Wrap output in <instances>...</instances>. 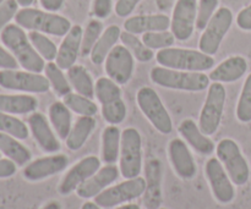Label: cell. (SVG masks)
Masks as SVG:
<instances>
[{
    "label": "cell",
    "mask_w": 251,
    "mask_h": 209,
    "mask_svg": "<svg viewBox=\"0 0 251 209\" xmlns=\"http://www.w3.org/2000/svg\"><path fill=\"white\" fill-rule=\"evenodd\" d=\"M69 159L65 154H51V156L38 158L25 166L24 178L36 183L56 175L68 168Z\"/></svg>",
    "instance_id": "cell-16"
},
{
    "label": "cell",
    "mask_w": 251,
    "mask_h": 209,
    "mask_svg": "<svg viewBox=\"0 0 251 209\" xmlns=\"http://www.w3.org/2000/svg\"><path fill=\"white\" fill-rule=\"evenodd\" d=\"M122 132L117 125L107 126L102 132V161L105 164H114L119 159Z\"/></svg>",
    "instance_id": "cell-29"
},
{
    "label": "cell",
    "mask_w": 251,
    "mask_h": 209,
    "mask_svg": "<svg viewBox=\"0 0 251 209\" xmlns=\"http://www.w3.org/2000/svg\"><path fill=\"white\" fill-rule=\"evenodd\" d=\"M38 107V100L29 94H0V112L7 114H28Z\"/></svg>",
    "instance_id": "cell-26"
},
{
    "label": "cell",
    "mask_w": 251,
    "mask_h": 209,
    "mask_svg": "<svg viewBox=\"0 0 251 209\" xmlns=\"http://www.w3.org/2000/svg\"><path fill=\"white\" fill-rule=\"evenodd\" d=\"M42 209H61L60 203L56 202V201H51V202L47 203Z\"/></svg>",
    "instance_id": "cell-50"
},
{
    "label": "cell",
    "mask_w": 251,
    "mask_h": 209,
    "mask_svg": "<svg viewBox=\"0 0 251 209\" xmlns=\"http://www.w3.org/2000/svg\"><path fill=\"white\" fill-rule=\"evenodd\" d=\"M120 41H122L123 46H126L130 50V53L134 55L140 63H149L154 58V54L152 49H150L146 44L142 42V39L137 38L136 34L130 33V32L124 31L122 32L120 36Z\"/></svg>",
    "instance_id": "cell-32"
},
{
    "label": "cell",
    "mask_w": 251,
    "mask_h": 209,
    "mask_svg": "<svg viewBox=\"0 0 251 209\" xmlns=\"http://www.w3.org/2000/svg\"><path fill=\"white\" fill-rule=\"evenodd\" d=\"M103 32V24L98 19L91 20L86 26L82 33V41H81V54L83 56L90 55L93 46L97 43L98 38Z\"/></svg>",
    "instance_id": "cell-38"
},
{
    "label": "cell",
    "mask_w": 251,
    "mask_h": 209,
    "mask_svg": "<svg viewBox=\"0 0 251 209\" xmlns=\"http://www.w3.org/2000/svg\"><path fill=\"white\" fill-rule=\"evenodd\" d=\"M17 11H19V4L16 0H5L0 4V31H2L7 23L16 16Z\"/></svg>",
    "instance_id": "cell-43"
},
{
    "label": "cell",
    "mask_w": 251,
    "mask_h": 209,
    "mask_svg": "<svg viewBox=\"0 0 251 209\" xmlns=\"http://www.w3.org/2000/svg\"><path fill=\"white\" fill-rule=\"evenodd\" d=\"M169 161L176 175L183 180H191L198 173L196 162L185 142L180 139H173L168 146Z\"/></svg>",
    "instance_id": "cell-17"
},
{
    "label": "cell",
    "mask_w": 251,
    "mask_h": 209,
    "mask_svg": "<svg viewBox=\"0 0 251 209\" xmlns=\"http://www.w3.org/2000/svg\"><path fill=\"white\" fill-rule=\"evenodd\" d=\"M141 0H118L115 4V14L119 17H127L134 12L135 7Z\"/></svg>",
    "instance_id": "cell-45"
},
{
    "label": "cell",
    "mask_w": 251,
    "mask_h": 209,
    "mask_svg": "<svg viewBox=\"0 0 251 209\" xmlns=\"http://www.w3.org/2000/svg\"><path fill=\"white\" fill-rule=\"evenodd\" d=\"M97 121H96L95 116H80L77 119V121L74 124V126L71 127V131L69 134L66 141V147H68L70 151H78L80 148H82L83 144L86 143V141L88 139V137L91 136V134L95 130Z\"/></svg>",
    "instance_id": "cell-27"
},
{
    "label": "cell",
    "mask_w": 251,
    "mask_h": 209,
    "mask_svg": "<svg viewBox=\"0 0 251 209\" xmlns=\"http://www.w3.org/2000/svg\"><path fill=\"white\" fill-rule=\"evenodd\" d=\"M63 98L66 107L73 110L74 113L80 115V116H95L97 114V104L91 98L73 92H70Z\"/></svg>",
    "instance_id": "cell-34"
},
{
    "label": "cell",
    "mask_w": 251,
    "mask_h": 209,
    "mask_svg": "<svg viewBox=\"0 0 251 209\" xmlns=\"http://www.w3.org/2000/svg\"><path fill=\"white\" fill-rule=\"evenodd\" d=\"M81 209H102V208H100L96 202H86L83 203Z\"/></svg>",
    "instance_id": "cell-51"
},
{
    "label": "cell",
    "mask_w": 251,
    "mask_h": 209,
    "mask_svg": "<svg viewBox=\"0 0 251 209\" xmlns=\"http://www.w3.org/2000/svg\"><path fill=\"white\" fill-rule=\"evenodd\" d=\"M17 66H19V63L16 58L0 46V68L2 70H16Z\"/></svg>",
    "instance_id": "cell-46"
},
{
    "label": "cell",
    "mask_w": 251,
    "mask_h": 209,
    "mask_svg": "<svg viewBox=\"0 0 251 209\" xmlns=\"http://www.w3.org/2000/svg\"><path fill=\"white\" fill-rule=\"evenodd\" d=\"M68 80L76 93L92 99L95 97V83L88 71L82 65H74L68 70Z\"/></svg>",
    "instance_id": "cell-31"
},
{
    "label": "cell",
    "mask_w": 251,
    "mask_h": 209,
    "mask_svg": "<svg viewBox=\"0 0 251 209\" xmlns=\"http://www.w3.org/2000/svg\"><path fill=\"white\" fill-rule=\"evenodd\" d=\"M15 21L22 28L55 37L65 36L73 27L66 17L55 12L43 11L33 7H24L19 10L15 16Z\"/></svg>",
    "instance_id": "cell-2"
},
{
    "label": "cell",
    "mask_w": 251,
    "mask_h": 209,
    "mask_svg": "<svg viewBox=\"0 0 251 209\" xmlns=\"http://www.w3.org/2000/svg\"><path fill=\"white\" fill-rule=\"evenodd\" d=\"M113 9V0H93L92 12L98 20L107 19Z\"/></svg>",
    "instance_id": "cell-44"
},
{
    "label": "cell",
    "mask_w": 251,
    "mask_h": 209,
    "mask_svg": "<svg viewBox=\"0 0 251 209\" xmlns=\"http://www.w3.org/2000/svg\"><path fill=\"white\" fill-rule=\"evenodd\" d=\"M216 154L234 185L244 186L249 181V164L234 139H225L220 141L216 147Z\"/></svg>",
    "instance_id": "cell-6"
},
{
    "label": "cell",
    "mask_w": 251,
    "mask_h": 209,
    "mask_svg": "<svg viewBox=\"0 0 251 209\" xmlns=\"http://www.w3.org/2000/svg\"><path fill=\"white\" fill-rule=\"evenodd\" d=\"M142 42L152 50H162L171 48L176 42V37L169 31L149 32L142 36Z\"/></svg>",
    "instance_id": "cell-39"
},
{
    "label": "cell",
    "mask_w": 251,
    "mask_h": 209,
    "mask_svg": "<svg viewBox=\"0 0 251 209\" xmlns=\"http://www.w3.org/2000/svg\"><path fill=\"white\" fill-rule=\"evenodd\" d=\"M120 36H122V31H120L117 24H112V26L107 27L102 32L97 43L93 46L92 51H91L90 56L92 63L96 64V65H100V64L104 63L108 54L117 46V42L120 39Z\"/></svg>",
    "instance_id": "cell-25"
},
{
    "label": "cell",
    "mask_w": 251,
    "mask_h": 209,
    "mask_svg": "<svg viewBox=\"0 0 251 209\" xmlns=\"http://www.w3.org/2000/svg\"><path fill=\"white\" fill-rule=\"evenodd\" d=\"M120 170L114 164H105V166L100 168L96 174H93L87 181L82 184L80 187L76 190L78 197L90 200L95 198L100 192L109 187L117 179L119 178Z\"/></svg>",
    "instance_id": "cell-19"
},
{
    "label": "cell",
    "mask_w": 251,
    "mask_h": 209,
    "mask_svg": "<svg viewBox=\"0 0 251 209\" xmlns=\"http://www.w3.org/2000/svg\"><path fill=\"white\" fill-rule=\"evenodd\" d=\"M16 1H17V4L20 5V6L28 7V6H31L32 4H33L34 0H16Z\"/></svg>",
    "instance_id": "cell-53"
},
{
    "label": "cell",
    "mask_w": 251,
    "mask_h": 209,
    "mask_svg": "<svg viewBox=\"0 0 251 209\" xmlns=\"http://www.w3.org/2000/svg\"><path fill=\"white\" fill-rule=\"evenodd\" d=\"M218 0H199L196 12V29L203 31L218 10Z\"/></svg>",
    "instance_id": "cell-42"
},
{
    "label": "cell",
    "mask_w": 251,
    "mask_h": 209,
    "mask_svg": "<svg viewBox=\"0 0 251 209\" xmlns=\"http://www.w3.org/2000/svg\"><path fill=\"white\" fill-rule=\"evenodd\" d=\"M44 72H46V77L48 78L49 85L59 97H65L66 94L71 92L73 87H71L66 76L64 75L63 69L59 68L58 64L48 61V64L44 68Z\"/></svg>",
    "instance_id": "cell-33"
},
{
    "label": "cell",
    "mask_w": 251,
    "mask_h": 209,
    "mask_svg": "<svg viewBox=\"0 0 251 209\" xmlns=\"http://www.w3.org/2000/svg\"><path fill=\"white\" fill-rule=\"evenodd\" d=\"M28 127L42 151L46 153H55L60 149V142L56 139L47 117L42 113L33 112L29 115Z\"/></svg>",
    "instance_id": "cell-20"
},
{
    "label": "cell",
    "mask_w": 251,
    "mask_h": 209,
    "mask_svg": "<svg viewBox=\"0 0 251 209\" xmlns=\"http://www.w3.org/2000/svg\"><path fill=\"white\" fill-rule=\"evenodd\" d=\"M0 87L27 93H46L50 85L46 76L31 71H0Z\"/></svg>",
    "instance_id": "cell-11"
},
{
    "label": "cell",
    "mask_w": 251,
    "mask_h": 209,
    "mask_svg": "<svg viewBox=\"0 0 251 209\" xmlns=\"http://www.w3.org/2000/svg\"><path fill=\"white\" fill-rule=\"evenodd\" d=\"M115 209H141L137 205H134V203H124V205L119 206Z\"/></svg>",
    "instance_id": "cell-52"
},
{
    "label": "cell",
    "mask_w": 251,
    "mask_h": 209,
    "mask_svg": "<svg viewBox=\"0 0 251 209\" xmlns=\"http://www.w3.org/2000/svg\"><path fill=\"white\" fill-rule=\"evenodd\" d=\"M83 29L80 24H74L70 31L64 36L63 42L58 49L55 63L63 70H69L76 64L78 54L81 53V41Z\"/></svg>",
    "instance_id": "cell-21"
},
{
    "label": "cell",
    "mask_w": 251,
    "mask_h": 209,
    "mask_svg": "<svg viewBox=\"0 0 251 209\" xmlns=\"http://www.w3.org/2000/svg\"><path fill=\"white\" fill-rule=\"evenodd\" d=\"M124 28L125 31L134 34L168 31V28H171V19L163 14L139 15L126 19L124 22Z\"/></svg>",
    "instance_id": "cell-23"
},
{
    "label": "cell",
    "mask_w": 251,
    "mask_h": 209,
    "mask_svg": "<svg viewBox=\"0 0 251 209\" xmlns=\"http://www.w3.org/2000/svg\"><path fill=\"white\" fill-rule=\"evenodd\" d=\"M49 120L60 139H68L71 131V113L66 104L60 100L51 103L48 110Z\"/></svg>",
    "instance_id": "cell-28"
},
{
    "label": "cell",
    "mask_w": 251,
    "mask_h": 209,
    "mask_svg": "<svg viewBox=\"0 0 251 209\" xmlns=\"http://www.w3.org/2000/svg\"><path fill=\"white\" fill-rule=\"evenodd\" d=\"M235 114H237L238 120L240 122L251 121V73L248 76L244 82V86H243Z\"/></svg>",
    "instance_id": "cell-41"
},
{
    "label": "cell",
    "mask_w": 251,
    "mask_h": 209,
    "mask_svg": "<svg viewBox=\"0 0 251 209\" xmlns=\"http://www.w3.org/2000/svg\"><path fill=\"white\" fill-rule=\"evenodd\" d=\"M119 170L125 179L137 178L142 170V139L134 127H127L122 132Z\"/></svg>",
    "instance_id": "cell-5"
},
{
    "label": "cell",
    "mask_w": 251,
    "mask_h": 209,
    "mask_svg": "<svg viewBox=\"0 0 251 209\" xmlns=\"http://www.w3.org/2000/svg\"><path fill=\"white\" fill-rule=\"evenodd\" d=\"M198 0H176L171 19V32L176 41L185 42L196 27Z\"/></svg>",
    "instance_id": "cell-13"
},
{
    "label": "cell",
    "mask_w": 251,
    "mask_h": 209,
    "mask_svg": "<svg viewBox=\"0 0 251 209\" xmlns=\"http://www.w3.org/2000/svg\"><path fill=\"white\" fill-rule=\"evenodd\" d=\"M39 2L46 11L50 12L59 11L64 5V0H39Z\"/></svg>",
    "instance_id": "cell-49"
},
{
    "label": "cell",
    "mask_w": 251,
    "mask_h": 209,
    "mask_svg": "<svg viewBox=\"0 0 251 209\" xmlns=\"http://www.w3.org/2000/svg\"><path fill=\"white\" fill-rule=\"evenodd\" d=\"M205 174L210 184L213 197L221 205H228L235 197V188L233 181L226 171L225 166L218 158H210L206 162Z\"/></svg>",
    "instance_id": "cell-12"
},
{
    "label": "cell",
    "mask_w": 251,
    "mask_h": 209,
    "mask_svg": "<svg viewBox=\"0 0 251 209\" xmlns=\"http://www.w3.org/2000/svg\"><path fill=\"white\" fill-rule=\"evenodd\" d=\"M158 209H167V208H158Z\"/></svg>",
    "instance_id": "cell-55"
},
{
    "label": "cell",
    "mask_w": 251,
    "mask_h": 209,
    "mask_svg": "<svg viewBox=\"0 0 251 209\" xmlns=\"http://www.w3.org/2000/svg\"><path fill=\"white\" fill-rule=\"evenodd\" d=\"M17 164L9 158H0V179L11 178L16 174Z\"/></svg>",
    "instance_id": "cell-47"
},
{
    "label": "cell",
    "mask_w": 251,
    "mask_h": 209,
    "mask_svg": "<svg viewBox=\"0 0 251 209\" xmlns=\"http://www.w3.org/2000/svg\"><path fill=\"white\" fill-rule=\"evenodd\" d=\"M135 58L125 46H115L104 61V70L108 77L118 85H126L132 77Z\"/></svg>",
    "instance_id": "cell-14"
},
{
    "label": "cell",
    "mask_w": 251,
    "mask_h": 209,
    "mask_svg": "<svg viewBox=\"0 0 251 209\" xmlns=\"http://www.w3.org/2000/svg\"><path fill=\"white\" fill-rule=\"evenodd\" d=\"M152 82L169 90L202 92L210 87V77L205 72L180 71L174 69L156 66L150 72Z\"/></svg>",
    "instance_id": "cell-3"
},
{
    "label": "cell",
    "mask_w": 251,
    "mask_h": 209,
    "mask_svg": "<svg viewBox=\"0 0 251 209\" xmlns=\"http://www.w3.org/2000/svg\"><path fill=\"white\" fill-rule=\"evenodd\" d=\"M0 132L11 135L17 139H26L28 137V127L22 120L2 112H0Z\"/></svg>",
    "instance_id": "cell-37"
},
{
    "label": "cell",
    "mask_w": 251,
    "mask_h": 209,
    "mask_svg": "<svg viewBox=\"0 0 251 209\" xmlns=\"http://www.w3.org/2000/svg\"><path fill=\"white\" fill-rule=\"evenodd\" d=\"M95 95L100 104H108L122 98V90L112 78L100 77L95 85Z\"/></svg>",
    "instance_id": "cell-35"
},
{
    "label": "cell",
    "mask_w": 251,
    "mask_h": 209,
    "mask_svg": "<svg viewBox=\"0 0 251 209\" xmlns=\"http://www.w3.org/2000/svg\"><path fill=\"white\" fill-rule=\"evenodd\" d=\"M248 71L247 59L240 55L230 56L216 66L208 75L211 81L220 83H232L240 80Z\"/></svg>",
    "instance_id": "cell-24"
},
{
    "label": "cell",
    "mask_w": 251,
    "mask_h": 209,
    "mask_svg": "<svg viewBox=\"0 0 251 209\" xmlns=\"http://www.w3.org/2000/svg\"><path fill=\"white\" fill-rule=\"evenodd\" d=\"M226 98L227 92L223 83H211L199 119V127L207 136L215 135L220 127L225 113Z\"/></svg>",
    "instance_id": "cell-8"
},
{
    "label": "cell",
    "mask_w": 251,
    "mask_h": 209,
    "mask_svg": "<svg viewBox=\"0 0 251 209\" xmlns=\"http://www.w3.org/2000/svg\"><path fill=\"white\" fill-rule=\"evenodd\" d=\"M145 188H146L145 178L137 176L134 179H126L118 185L105 188L103 192L96 196L95 202L100 208L108 209L117 207L144 196Z\"/></svg>",
    "instance_id": "cell-10"
},
{
    "label": "cell",
    "mask_w": 251,
    "mask_h": 209,
    "mask_svg": "<svg viewBox=\"0 0 251 209\" xmlns=\"http://www.w3.org/2000/svg\"><path fill=\"white\" fill-rule=\"evenodd\" d=\"M233 23V12L229 7L222 6L216 11L203 29L199 41V50L207 55H215Z\"/></svg>",
    "instance_id": "cell-9"
},
{
    "label": "cell",
    "mask_w": 251,
    "mask_h": 209,
    "mask_svg": "<svg viewBox=\"0 0 251 209\" xmlns=\"http://www.w3.org/2000/svg\"><path fill=\"white\" fill-rule=\"evenodd\" d=\"M29 42L32 43L33 48L36 49L37 53L47 61H53L56 59L58 55V48L54 44V42L51 39H49L48 37L44 33L37 31H31L28 33Z\"/></svg>",
    "instance_id": "cell-36"
},
{
    "label": "cell",
    "mask_w": 251,
    "mask_h": 209,
    "mask_svg": "<svg viewBox=\"0 0 251 209\" xmlns=\"http://www.w3.org/2000/svg\"><path fill=\"white\" fill-rule=\"evenodd\" d=\"M0 152L14 161L19 166H24L31 161V152L11 135L0 132Z\"/></svg>",
    "instance_id": "cell-30"
},
{
    "label": "cell",
    "mask_w": 251,
    "mask_h": 209,
    "mask_svg": "<svg viewBox=\"0 0 251 209\" xmlns=\"http://www.w3.org/2000/svg\"><path fill=\"white\" fill-rule=\"evenodd\" d=\"M178 131L185 142H188L193 149L201 156H210L215 152L216 147L212 139L201 131L199 125L193 119L183 120L179 125Z\"/></svg>",
    "instance_id": "cell-22"
},
{
    "label": "cell",
    "mask_w": 251,
    "mask_h": 209,
    "mask_svg": "<svg viewBox=\"0 0 251 209\" xmlns=\"http://www.w3.org/2000/svg\"><path fill=\"white\" fill-rule=\"evenodd\" d=\"M237 24L243 31H251V4L240 10L237 16Z\"/></svg>",
    "instance_id": "cell-48"
},
{
    "label": "cell",
    "mask_w": 251,
    "mask_h": 209,
    "mask_svg": "<svg viewBox=\"0 0 251 209\" xmlns=\"http://www.w3.org/2000/svg\"><path fill=\"white\" fill-rule=\"evenodd\" d=\"M156 60L163 68L193 72H202L211 70L215 66L213 56L207 55L201 50L173 46L158 50L156 54Z\"/></svg>",
    "instance_id": "cell-4"
},
{
    "label": "cell",
    "mask_w": 251,
    "mask_h": 209,
    "mask_svg": "<svg viewBox=\"0 0 251 209\" xmlns=\"http://www.w3.org/2000/svg\"><path fill=\"white\" fill-rule=\"evenodd\" d=\"M100 169V161L96 156H88L71 166L58 186L60 195L68 196L77 190L85 181Z\"/></svg>",
    "instance_id": "cell-15"
},
{
    "label": "cell",
    "mask_w": 251,
    "mask_h": 209,
    "mask_svg": "<svg viewBox=\"0 0 251 209\" xmlns=\"http://www.w3.org/2000/svg\"><path fill=\"white\" fill-rule=\"evenodd\" d=\"M146 188L144 192V205L146 209H158L162 205V163L152 158L145 169Z\"/></svg>",
    "instance_id": "cell-18"
},
{
    "label": "cell",
    "mask_w": 251,
    "mask_h": 209,
    "mask_svg": "<svg viewBox=\"0 0 251 209\" xmlns=\"http://www.w3.org/2000/svg\"><path fill=\"white\" fill-rule=\"evenodd\" d=\"M5 1V0H0V4H1V2H4Z\"/></svg>",
    "instance_id": "cell-54"
},
{
    "label": "cell",
    "mask_w": 251,
    "mask_h": 209,
    "mask_svg": "<svg viewBox=\"0 0 251 209\" xmlns=\"http://www.w3.org/2000/svg\"><path fill=\"white\" fill-rule=\"evenodd\" d=\"M136 103L152 126L163 135L171 134L173 122L163 102L151 87H142L136 93Z\"/></svg>",
    "instance_id": "cell-7"
},
{
    "label": "cell",
    "mask_w": 251,
    "mask_h": 209,
    "mask_svg": "<svg viewBox=\"0 0 251 209\" xmlns=\"http://www.w3.org/2000/svg\"><path fill=\"white\" fill-rule=\"evenodd\" d=\"M100 112H102L103 119L108 124L119 125L126 117V104L120 98V99L114 100V102L108 103V104H103Z\"/></svg>",
    "instance_id": "cell-40"
},
{
    "label": "cell",
    "mask_w": 251,
    "mask_h": 209,
    "mask_svg": "<svg viewBox=\"0 0 251 209\" xmlns=\"http://www.w3.org/2000/svg\"><path fill=\"white\" fill-rule=\"evenodd\" d=\"M0 38L25 70L37 73H41L44 70V59L33 48L22 27L19 24H7L1 31Z\"/></svg>",
    "instance_id": "cell-1"
}]
</instances>
